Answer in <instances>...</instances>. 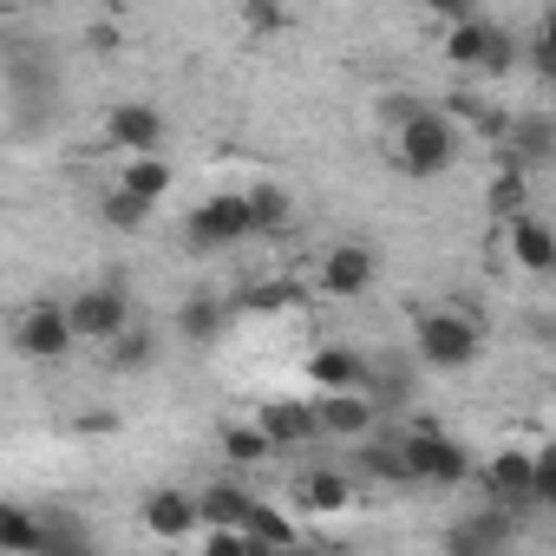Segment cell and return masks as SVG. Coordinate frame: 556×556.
<instances>
[{"instance_id": "17", "label": "cell", "mask_w": 556, "mask_h": 556, "mask_svg": "<svg viewBox=\"0 0 556 556\" xmlns=\"http://www.w3.org/2000/svg\"><path fill=\"white\" fill-rule=\"evenodd\" d=\"M491 34H497V21H484V14L452 21V27H445V60H452V66H478V73H484V60H491Z\"/></svg>"}, {"instance_id": "32", "label": "cell", "mask_w": 556, "mask_h": 556, "mask_svg": "<svg viewBox=\"0 0 556 556\" xmlns=\"http://www.w3.org/2000/svg\"><path fill=\"white\" fill-rule=\"evenodd\" d=\"M86 47H99V53H118V27H86Z\"/></svg>"}, {"instance_id": "29", "label": "cell", "mask_w": 556, "mask_h": 556, "mask_svg": "<svg viewBox=\"0 0 556 556\" xmlns=\"http://www.w3.org/2000/svg\"><path fill=\"white\" fill-rule=\"evenodd\" d=\"M268 452H275V445H268L255 426H229V432H223V458H229V465H242V471H249V465H262Z\"/></svg>"}, {"instance_id": "33", "label": "cell", "mask_w": 556, "mask_h": 556, "mask_svg": "<svg viewBox=\"0 0 556 556\" xmlns=\"http://www.w3.org/2000/svg\"><path fill=\"white\" fill-rule=\"evenodd\" d=\"M275 556H328V549H315V543H308V536H302V543H295V549H275Z\"/></svg>"}, {"instance_id": "30", "label": "cell", "mask_w": 556, "mask_h": 556, "mask_svg": "<svg viewBox=\"0 0 556 556\" xmlns=\"http://www.w3.org/2000/svg\"><path fill=\"white\" fill-rule=\"evenodd\" d=\"M197 556H275V549H262L255 536H242V530H203V549Z\"/></svg>"}, {"instance_id": "25", "label": "cell", "mask_w": 556, "mask_h": 556, "mask_svg": "<svg viewBox=\"0 0 556 556\" xmlns=\"http://www.w3.org/2000/svg\"><path fill=\"white\" fill-rule=\"evenodd\" d=\"M177 328H184V341H216V334L229 328V308H223L216 295H197V302L177 308Z\"/></svg>"}, {"instance_id": "23", "label": "cell", "mask_w": 556, "mask_h": 556, "mask_svg": "<svg viewBox=\"0 0 556 556\" xmlns=\"http://www.w3.org/2000/svg\"><path fill=\"white\" fill-rule=\"evenodd\" d=\"M0 556H40V517L21 504H0Z\"/></svg>"}, {"instance_id": "12", "label": "cell", "mask_w": 556, "mask_h": 556, "mask_svg": "<svg viewBox=\"0 0 556 556\" xmlns=\"http://www.w3.org/2000/svg\"><path fill=\"white\" fill-rule=\"evenodd\" d=\"M138 517H144V530H151L157 543H184L190 530H203V523H197V491H184V484H164V491H151Z\"/></svg>"}, {"instance_id": "7", "label": "cell", "mask_w": 556, "mask_h": 556, "mask_svg": "<svg viewBox=\"0 0 556 556\" xmlns=\"http://www.w3.org/2000/svg\"><path fill=\"white\" fill-rule=\"evenodd\" d=\"M242 236H249L242 190H229V197H203V203L190 210V223H184V242H190V249H229V242H242Z\"/></svg>"}, {"instance_id": "18", "label": "cell", "mask_w": 556, "mask_h": 556, "mask_svg": "<svg viewBox=\"0 0 556 556\" xmlns=\"http://www.w3.org/2000/svg\"><path fill=\"white\" fill-rule=\"evenodd\" d=\"M242 536H255L262 549H295V543H302V523H295L282 504H262V497H255L249 517H242Z\"/></svg>"}, {"instance_id": "26", "label": "cell", "mask_w": 556, "mask_h": 556, "mask_svg": "<svg viewBox=\"0 0 556 556\" xmlns=\"http://www.w3.org/2000/svg\"><path fill=\"white\" fill-rule=\"evenodd\" d=\"M40 556H92V536L79 517H40Z\"/></svg>"}, {"instance_id": "13", "label": "cell", "mask_w": 556, "mask_h": 556, "mask_svg": "<svg viewBox=\"0 0 556 556\" xmlns=\"http://www.w3.org/2000/svg\"><path fill=\"white\" fill-rule=\"evenodd\" d=\"M348 504H354V471L315 465V471L295 478V510H308V517H341Z\"/></svg>"}, {"instance_id": "9", "label": "cell", "mask_w": 556, "mask_h": 556, "mask_svg": "<svg viewBox=\"0 0 556 556\" xmlns=\"http://www.w3.org/2000/svg\"><path fill=\"white\" fill-rule=\"evenodd\" d=\"M374 275H380V262H374V249H367V242H341V249H328V255H321V289H328L334 302L367 295V289H374Z\"/></svg>"}, {"instance_id": "2", "label": "cell", "mask_w": 556, "mask_h": 556, "mask_svg": "<svg viewBox=\"0 0 556 556\" xmlns=\"http://www.w3.org/2000/svg\"><path fill=\"white\" fill-rule=\"evenodd\" d=\"M400 465H406V484H432V491H452V484H465L478 465H471V452L458 445V439H445L426 413L400 432Z\"/></svg>"}, {"instance_id": "1", "label": "cell", "mask_w": 556, "mask_h": 556, "mask_svg": "<svg viewBox=\"0 0 556 556\" xmlns=\"http://www.w3.org/2000/svg\"><path fill=\"white\" fill-rule=\"evenodd\" d=\"M458 151H465V131H458V118L452 112H439V105H419L413 118H400L393 125V164L406 170V177H445L452 164H458Z\"/></svg>"}, {"instance_id": "28", "label": "cell", "mask_w": 556, "mask_h": 556, "mask_svg": "<svg viewBox=\"0 0 556 556\" xmlns=\"http://www.w3.org/2000/svg\"><path fill=\"white\" fill-rule=\"evenodd\" d=\"M242 315H275V308H302V289L295 282H255V289H242V302H236Z\"/></svg>"}, {"instance_id": "16", "label": "cell", "mask_w": 556, "mask_h": 556, "mask_svg": "<svg viewBox=\"0 0 556 556\" xmlns=\"http://www.w3.org/2000/svg\"><path fill=\"white\" fill-rule=\"evenodd\" d=\"M510 262L530 268V275H549L556 268V236H549L543 216H517L510 223Z\"/></svg>"}, {"instance_id": "11", "label": "cell", "mask_w": 556, "mask_h": 556, "mask_svg": "<svg viewBox=\"0 0 556 556\" xmlns=\"http://www.w3.org/2000/svg\"><path fill=\"white\" fill-rule=\"evenodd\" d=\"M315 426H321V439H374L380 432V413H374V400L367 393H321L315 400Z\"/></svg>"}, {"instance_id": "8", "label": "cell", "mask_w": 556, "mask_h": 556, "mask_svg": "<svg viewBox=\"0 0 556 556\" xmlns=\"http://www.w3.org/2000/svg\"><path fill=\"white\" fill-rule=\"evenodd\" d=\"M504 549H510V510H497V504H484L445 530V556H504Z\"/></svg>"}, {"instance_id": "6", "label": "cell", "mask_w": 556, "mask_h": 556, "mask_svg": "<svg viewBox=\"0 0 556 556\" xmlns=\"http://www.w3.org/2000/svg\"><path fill=\"white\" fill-rule=\"evenodd\" d=\"M105 144L125 151V164H131V157H157V144H164V112L144 105V99L112 105V112H105Z\"/></svg>"}, {"instance_id": "22", "label": "cell", "mask_w": 556, "mask_h": 556, "mask_svg": "<svg viewBox=\"0 0 556 556\" xmlns=\"http://www.w3.org/2000/svg\"><path fill=\"white\" fill-rule=\"evenodd\" d=\"M170 184H177V177H170V164H164V157H131V164H125V177H118V190H131V197H138V203H151V210L170 197Z\"/></svg>"}, {"instance_id": "19", "label": "cell", "mask_w": 556, "mask_h": 556, "mask_svg": "<svg viewBox=\"0 0 556 556\" xmlns=\"http://www.w3.org/2000/svg\"><path fill=\"white\" fill-rule=\"evenodd\" d=\"M105 367H112V374H144V367H157V328L131 321L118 341H105Z\"/></svg>"}, {"instance_id": "14", "label": "cell", "mask_w": 556, "mask_h": 556, "mask_svg": "<svg viewBox=\"0 0 556 556\" xmlns=\"http://www.w3.org/2000/svg\"><path fill=\"white\" fill-rule=\"evenodd\" d=\"M367 367H374V361H367L361 348H341V341L308 354V380H315L321 393H367Z\"/></svg>"}, {"instance_id": "24", "label": "cell", "mask_w": 556, "mask_h": 556, "mask_svg": "<svg viewBox=\"0 0 556 556\" xmlns=\"http://www.w3.org/2000/svg\"><path fill=\"white\" fill-rule=\"evenodd\" d=\"M484 203H491V216H504V223H517V216H530V210H523V203H530V177L504 164V170L491 177V190H484Z\"/></svg>"}, {"instance_id": "20", "label": "cell", "mask_w": 556, "mask_h": 556, "mask_svg": "<svg viewBox=\"0 0 556 556\" xmlns=\"http://www.w3.org/2000/svg\"><path fill=\"white\" fill-rule=\"evenodd\" d=\"M354 471L380 478V484H406V465H400V432H374L354 445Z\"/></svg>"}, {"instance_id": "3", "label": "cell", "mask_w": 556, "mask_h": 556, "mask_svg": "<svg viewBox=\"0 0 556 556\" xmlns=\"http://www.w3.org/2000/svg\"><path fill=\"white\" fill-rule=\"evenodd\" d=\"M413 348H419V367L432 374H458L484 354V328L465 315V308H419L413 321Z\"/></svg>"}, {"instance_id": "21", "label": "cell", "mask_w": 556, "mask_h": 556, "mask_svg": "<svg viewBox=\"0 0 556 556\" xmlns=\"http://www.w3.org/2000/svg\"><path fill=\"white\" fill-rule=\"evenodd\" d=\"M242 210H249V236H268V229H282V223L295 216V203H289L282 184H255V190H242Z\"/></svg>"}, {"instance_id": "15", "label": "cell", "mask_w": 556, "mask_h": 556, "mask_svg": "<svg viewBox=\"0 0 556 556\" xmlns=\"http://www.w3.org/2000/svg\"><path fill=\"white\" fill-rule=\"evenodd\" d=\"M249 504H255V491H249V484L216 478V484H203V491H197V523H203V530H242Z\"/></svg>"}, {"instance_id": "27", "label": "cell", "mask_w": 556, "mask_h": 556, "mask_svg": "<svg viewBox=\"0 0 556 556\" xmlns=\"http://www.w3.org/2000/svg\"><path fill=\"white\" fill-rule=\"evenodd\" d=\"M99 216H105V229L131 236V229H144V223H151V203H138L131 190H118V184H112V190L99 197Z\"/></svg>"}, {"instance_id": "31", "label": "cell", "mask_w": 556, "mask_h": 556, "mask_svg": "<svg viewBox=\"0 0 556 556\" xmlns=\"http://www.w3.org/2000/svg\"><path fill=\"white\" fill-rule=\"evenodd\" d=\"M242 21H249L255 34H275V27H289V14H282V8H268V0H255V8H242Z\"/></svg>"}, {"instance_id": "4", "label": "cell", "mask_w": 556, "mask_h": 556, "mask_svg": "<svg viewBox=\"0 0 556 556\" xmlns=\"http://www.w3.org/2000/svg\"><path fill=\"white\" fill-rule=\"evenodd\" d=\"M138 315H131V295H125V282H92V289H79L73 302H66V328H73V348L79 341H118L125 328H131Z\"/></svg>"}, {"instance_id": "5", "label": "cell", "mask_w": 556, "mask_h": 556, "mask_svg": "<svg viewBox=\"0 0 556 556\" xmlns=\"http://www.w3.org/2000/svg\"><path fill=\"white\" fill-rule=\"evenodd\" d=\"M14 354H21V361H66V354H73L66 302H27V308L14 315Z\"/></svg>"}, {"instance_id": "10", "label": "cell", "mask_w": 556, "mask_h": 556, "mask_svg": "<svg viewBox=\"0 0 556 556\" xmlns=\"http://www.w3.org/2000/svg\"><path fill=\"white\" fill-rule=\"evenodd\" d=\"M249 426H255L275 452H295V445H315V439H321V426H315V406H308V400H268Z\"/></svg>"}]
</instances>
